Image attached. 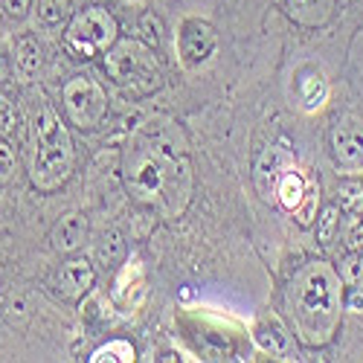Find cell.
I'll return each mask as SVG.
<instances>
[{
	"mask_svg": "<svg viewBox=\"0 0 363 363\" xmlns=\"http://www.w3.org/2000/svg\"><path fill=\"white\" fill-rule=\"evenodd\" d=\"M123 184L137 206L166 221L186 213L195 189V166L186 131L177 119L155 113L131 131L123 148Z\"/></svg>",
	"mask_w": 363,
	"mask_h": 363,
	"instance_id": "obj_1",
	"label": "cell"
},
{
	"mask_svg": "<svg viewBox=\"0 0 363 363\" xmlns=\"http://www.w3.org/2000/svg\"><path fill=\"white\" fill-rule=\"evenodd\" d=\"M346 311V282L323 259L302 264L285 288V314L296 343L323 349L337 337Z\"/></svg>",
	"mask_w": 363,
	"mask_h": 363,
	"instance_id": "obj_2",
	"label": "cell"
},
{
	"mask_svg": "<svg viewBox=\"0 0 363 363\" xmlns=\"http://www.w3.org/2000/svg\"><path fill=\"white\" fill-rule=\"evenodd\" d=\"M76 169V145L70 128L50 102H41L33 113L29 137V184L50 195L62 189Z\"/></svg>",
	"mask_w": 363,
	"mask_h": 363,
	"instance_id": "obj_3",
	"label": "cell"
},
{
	"mask_svg": "<svg viewBox=\"0 0 363 363\" xmlns=\"http://www.w3.org/2000/svg\"><path fill=\"white\" fill-rule=\"evenodd\" d=\"M102 67L119 90L137 99L157 94L163 87V70L155 62V50H148L140 38L119 35V41L102 55Z\"/></svg>",
	"mask_w": 363,
	"mask_h": 363,
	"instance_id": "obj_4",
	"label": "cell"
},
{
	"mask_svg": "<svg viewBox=\"0 0 363 363\" xmlns=\"http://www.w3.org/2000/svg\"><path fill=\"white\" fill-rule=\"evenodd\" d=\"M119 41V21L111 9L90 4L84 9H76L70 23L65 26V47L76 58H99Z\"/></svg>",
	"mask_w": 363,
	"mask_h": 363,
	"instance_id": "obj_5",
	"label": "cell"
},
{
	"mask_svg": "<svg viewBox=\"0 0 363 363\" xmlns=\"http://www.w3.org/2000/svg\"><path fill=\"white\" fill-rule=\"evenodd\" d=\"M62 108L67 123L79 131H96L111 111L105 87L87 73H76L62 87Z\"/></svg>",
	"mask_w": 363,
	"mask_h": 363,
	"instance_id": "obj_6",
	"label": "cell"
},
{
	"mask_svg": "<svg viewBox=\"0 0 363 363\" xmlns=\"http://www.w3.org/2000/svg\"><path fill=\"white\" fill-rule=\"evenodd\" d=\"M218 47L216 26L203 18H186L177 29V62L186 70H198L213 58Z\"/></svg>",
	"mask_w": 363,
	"mask_h": 363,
	"instance_id": "obj_7",
	"label": "cell"
},
{
	"mask_svg": "<svg viewBox=\"0 0 363 363\" xmlns=\"http://www.w3.org/2000/svg\"><path fill=\"white\" fill-rule=\"evenodd\" d=\"M96 288V264L87 256L70 253L52 274V291L65 302H82L87 294Z\"/></svg>",
	"mask_w": 363,
	"mask_h": 363,
	"instance_id": "obj_8",
	"label": "cell"
},
{
	"mask_svg": "<svg viewBox=\"0 0 363 363\" xmlns=\"http://www.w3.org/2000/svg\"><path fill=\"white\" fill-rule=\"evenodd\" d=\"M253 340H256V346L264 354L277 357V360H294L296 357V337H294V331L274 311H262L256 317V323H253Z\"/></svg>",
	"mask_w": 363,
	"mask_h": 363,
	"instance_id": "obj_9",
	"label": "cell"
},
{
	"mask_svg": "<svg viewBox=\"0 0 363 363\" xmlns=\"http://www.w3.org/2000/svg\"><path fill=\"white\" fill-rule=\"evenodd\" d=\"M331 157L340 169H360L363 166V119L340 116L328 134Z\"/></svg>",
	"mask_w": 363,
	"mask_h": 363,
	"instance_id": "obj_10",
	"label": "cell"
},
{
	"mask_svg": "<svg viewBox=\"0 0 363 363\" xmlns=\"http://www.w3.org/2000/svg\"><path fill=\"white\" fill-rule=\"evenodd\" d=\"M145 294H148V279H145V270L143 264L134 259V262H123L116 267V277H113V285H111V299L119 311L125 314H134L143 302H145Z\"/></svg>",
	"mask_w": 363,
	"mask_h": 363,
	"instance_id": "obj_11",
	"label": "cell"
},
{
	"mask_svg": "<svg viewBox=\"0 0 363 363\" xmlns=\"http://www.w3.org/2000/svg\"><path fill=\"white\" fill-rule=\"evenodd\" d=\"M294 166V157H291V151L279 148V145H267L256 166H253V180H256V189L264 201H274V192H277V184H279V177L285 169Z\"/></svg>",
	"mask_w": 363,
	"mask_h": 363,
	"instance_id": "obj_12",
	"label": "cell"
},
{
	"mask_svg": "<svg viewBox=\"0 0 363 363\" xmlns=\"http://www.w3.org/2000/svg\"><path fill=\"white\" fill-rule=\"evenodd\" d=\"M90 235V221L84 213H67L62 216L52 230H50V247L58 253V256H70V253H79L82 245Z\"/></svg>",
	"mask_w": 363,
	"mask_h": 363,
	"instance_id": "obj_13",
	"label": "cell"
},
{
	"mask_svg": "<svg viewBox=\"0 0 363 363\" xmlns=\"http://www.w3.org/2000/svg\"><path fill=\"white\" fill-rule=\"evenodd\" d=\"M277 6L299 26H325L335 15L337 0H277Z\"/></svg>",
	"mask_w": 363,
	"mask_h": 363,
	"instance_id": "obj_14",
	"label": "cell"
},
{
	"mask_svg": "<svg viewBox=\"0 0 363 363\" xmlns=\"http://www.w3.org/2000/svg\"><path fill=\"white\" fill-rule=\"evenodd\" d=\"M12 58H15V70L26 79V82H33L38 79V73L44 70V47L41 41L33 35V33H21L15 38V47H12Z\"/></svg>",
	"mask_w": 363,
	"mask_h": 363,
	"instance_id": "obj_15",
	"label": "cell"
},
{
	"mask_svg": "<svg viewBox=\"0 0 363 363\" xmlns=\"http://www.w3.org/2000/svg\"><path fill=\"white\" fill-rule=\"evenodd\" d=\"M308 186H311V180L302 174V172L296 169V163H294L291 169L282 172L279 184H277V192H274V201H279V206L288 209V213H296L299 203H302V198L308 195Z\"/></svg>",
	"mask_w": 363,
	"mask_h": 363,
	"instance_id": "obj_16",
	"label": "cell"
},
{
	"mask_svg": "<svg viewBox=\"0 0 363 363\" xmlns=\"http://www.w3.org/2000/svg\"><path fill=\"white\" fill-rule=\"evenodd\" d=\"M125 259H128V245H125V238L119 235L116 230L102 233V238L96 241V264H99L102 270H116Z\"/></svg>",
	"mask_w": 363,
	"mask_h": 363,
	"instance_id": "obj_17",
	"label": "cell"
},
{
	"mask_svg": "<svg viewBox=\"0 0 363 363\" xmlns=\"http://www.w3.org/2000/svg\"><path fill=\"white\" fill-rule=\"evenodd\" d=\"M73 12H76L73 0H38V6H35L38 23L44 29H50V33H58V29L65 33V26L70 23Z\"/></svg>",
	"mask_w": 363,
	"mask_h": 363,
	"instance_id": "obj_18",
	"label": "cell"
},
{
	"mask_svg": "<svg viewBox=\"0 0 363 363\" xmlns=\"http://www.w3.org/2000/svg\"><path fill=\"white\" fill-rule=\"evenodd\" d=\"M137 38L148 47V50H155L160 52L163 44H166V23L157 12H143L137 18Z\"/></svg>",
	"mask_w": 363,
	"mask_h": 363,
	"instance_id": "obj_19",
	"label": "cell"
},
{
	"mask_svg": "<svg viewBox=\"0 0 363 363\" xmlns=\"http://www.w3.org/2000/svg\"><path fill=\"white\" fill-rule=\"evenodd\" d=\"M308 73L311 76L306 79V73L299 70V99L306 102V108H320L325 102V96H328V82L314 67H308Z\"/></svg>",
	"mask_w": 363,
	"mask_h": 363,
	"instance_id": "obj_20",
	"label": "cell"
},
{
	"mask_svg": "<svg viewBox=\"0 0 363 363\" xmlns=\"http://www.w3.org/2000/svg\"><path fill=\"white\" fill-rule=\"evenodd\" d=\"M90 360H94V363H105V360H111V363H128V360H137V349H134V343L116 337V340H108L105 346H99L94 354H90Z\"/></svg>",
	"mask_w": 363,
	"mask_h": 363,
	"instance_id": "obj_21",
	"label": "cell"
},
{
	"mask_svg": "<svg viewBox=\"0 0 363 363\" xmlns=\"http://www.w3.org/2000/svg\"><path fill=\"white\" fill-rule=\"evenodd\" d=\"M337 227H340V209L331 203L317 216V241L320 245H331L335 235H337Z\"/></svg>",
	"mask_w": 363,
	"mask_h": 363,
	"instance_id": "obj_22",
	"label": "cell"
},
{
	"mask_svg": "<svg viewBox=\"0 0 363 363\" xmlns=\"http://www.w3.org/2000/svg\"><path fill=\"white\" fill-rule=\"evenodd\" d=\"M317 206H320V184H314L311 180V186H308V195L302 198L299 209L294 213V218L299 221V227H308L314 218H317Z\"/></svg>",
	"mask_w": 363,
	"mask_h": 363,
	"instance_id": "obj_23",
	"label": "cell"
},
{
	"mask_svg": "<svg viewBox=\"0 0 363 363\" xmlns=\"http://www.w3.org/2000/svg\"><path fill=\"white\" fill-rule=\"evenodd\" d=\"M33 4L35 0H0V15L12 23H21L29 18V12H33Z\"/></svg>",
	"mask_w": 363,
	"mask_h": 363,
	"instance_id": "obj_24",
	"label": "cell"
},
{
	"mask_svg": "<svg viewBox=\"0 0 363 363\" xmlns=\"http://www.w3.org/2000/svg\"><path fill=\"white\" fill-rule=\"evenodd\" d=\"M18 169V155L9 140H0V184H9Z\"/></svg>",
	"mask_w": 363,
	"mask_h": 363,
	"instance_id": "obj_25",
	"label": "cell"
},
{
	"mask_svg": "<svg viewBox=\"0 0 363 363\" xmlns=\"http://www.w3.org/2000/svg\"><path fill=\"white\" fill-rule=\"evenodd\" d=\"M15 128H18V111H15L12 99L0 96V140H6Z\"/></svg>",
	"mask_w": 363,
	"mask_h": 363,
	"instance_id": "obj_26",
	"label": "cell"
},
{
	"mask_svg": "<svg viewBox=\"0 0 363 363\" xmlns=\"http://www.w3.org/2000/svg\"><path fill=\"white\" fill-rule=\"evenodd\" d=\"M12 70H15V58L4 44H0V82H6L12 76Z\"/></svg>",
	"mask_w": 363,
	"mask_h": 363,
	"instance_id": "obj_27",
	"label": "cell"
},
{
	"mask_svg": "<svg viewBox=\"0 0 363 363\" xmlns=\"http://www.w3.org/2000/svg\"><path fill=\"white\" fill-rule=\"evenodd\" d=\"M346 308L349 311H363V288H354L352 294H346Z\"/></svg>",
	"mask_w": 363,
	"mask_h": 363,
	"instance_id": "obj_28",
	"label": "cell"
},
{
	"mask_svg": "<svg viewBox=\"0 0 363 363\" xmlns=\"http://www.w3.org/2000/svg\"><path fill=\"white\" fill-rule=\"evenodd\" d=\"M357 285H363V256H360V279H357Z\"/></svg>",
	"mask_w": 363,
	"mask_h": 363,
	"instance_id": "obj_29",
	"label": "cell"
}]
</instances>
